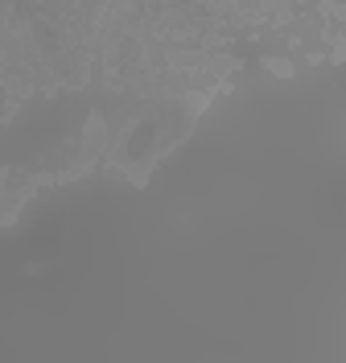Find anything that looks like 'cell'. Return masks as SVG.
Here are the masks:
<instances>
[{"label":"cell","mask_w":346,"mask_h":363,"mask_svg":"<svg viewBox=\"0 0 346 363\" xmlns=\"http://www.w3.org/2000/svg\"><path fill=\"white\" fill-rule=\"evenodd\" d=\"M38 186H46L42 174H29V169H0V227L17 223L21 206L38 194Z\"/></svg>","instance_id":"cell-1"},{"label":"cell","mask_w":346,"mask_h":363,"mask_svg":"<svg viewBox=\"0 0 346 363\" xmlns=\"http://www.w3.org/2000/svg\"><path fill=\"white\" fill-rule=\"evenodd\" d=\"M264 70H268V74H277V79H293V74H297V67H293L289 58H277V54H268V58H264Z\"/></svg>","instance_id":"cell-2"}]
</instances>
